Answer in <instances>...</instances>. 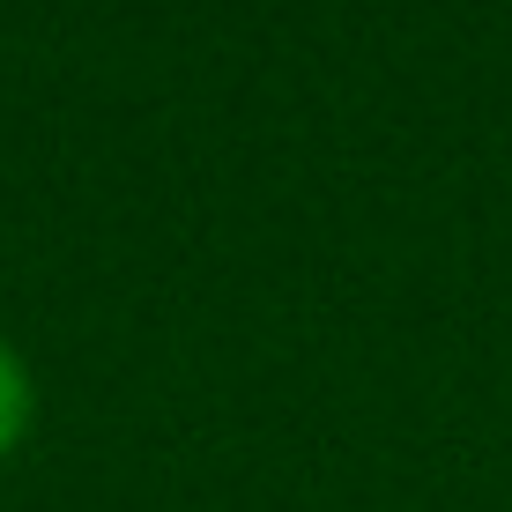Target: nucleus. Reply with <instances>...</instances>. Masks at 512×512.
Segmentation results:
<instances>
[{
    "mask_svg": "<svg viewBox=\"0 0 512 512\" xmlns=\"http://www.w3.org/2000/svg\"><path fill=\"white\" fill-rule=\"evenodd\" d=\"M30 416H38V394H30V372H23V357H15V349L0 342V461H8V453L23 446Z\"/></svg>",
    "mask_w": 512,
    "mask_h": 512,
    "instance_id": "f257e3e1",
    "label": "nucleus"
}]
</instances>
